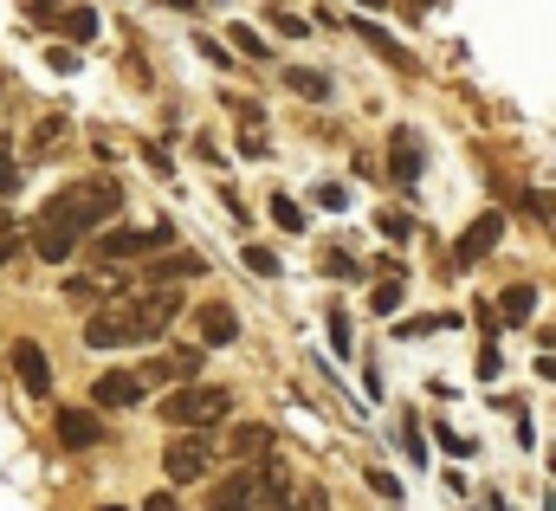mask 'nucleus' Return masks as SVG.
Here are the masks:
<instances>
[{
	"label": "nucleus",
	"mask_w": 556,
	"mask_h": 511,
	"mask_svg": "<svg viewBox=\"0 0 556 511\" xmlns=\"http://www.w3.org/2000/svg\"><path fill=\"white\" fill-rule=\"evenodd\" d=\"M13 247H20V221H13V214L0 208V265L13 259Z\"/></svg>",
	"instance_id": "393cba45"
},
{
	"label": "nucleus",
	"mask_w": 556,
	"mask_h": 511,
	"mask_svg": "<svg viewBox=\"0 0 556 511\" xmlns=\"http://www.w3.org/2000/svg\"><path fill=\"white\" fill-rule=\"evenodd\" d=\"M168 240H175L168 221H155V227H111V234H98V259H104V265L142 259V253H155V247H168Z\"/></svg>",
	"instance_id": "7ed1b4c3"
},
{
	"label": "nucleus",
	"mask_w": 556,
	"mask_h": 511,
	"mask_svg": "<svg viewBox=\"0 0 556 511\" xmlns=\"http://www.w3.org/2000/svg\"><path fill=\"white\" fill-rule=\"evenodd\" d=\"M389 169H395L402 182H420V169H427V155H420V142L408 136V129H395V136H389Z\"/></svg>",
	"instance_id": "4468645a"
},
{
	"label": "nucleus",
	"mask_w": 556,
	"mask_h": 511,
	"mask_svg": "<svg viewBox=\"0 0 556 511\" xmlns=\"http://www.w3.org/2000/svg\"><path fill=\"white\" fill-rule=\"evenodd\" d=\"M330 350L350 357V317H330Z\"/></svg>",
	"instance_id": "cd10ccee"
},
{
	"label": "nucleus",
	"mask_w": 556,
	"mask_h": 511,
	"mask_svg": "<svg viewBox=\"0 0 556 511\" xmlns=\"http://www.w3.org/2000/svg\"><path fill=\"white\" fill-rule=\"evenodd\" d=\"M85 344H91V350H124V344H137L130 311H98V317L85 324Z\"/></svg>",
	"instance_id": "1a4fd4ad"
},
{
	"label": "nucleus",
	"mask_w": 556,
	"mask_h": 511,
	"mask_svg": "<svg viewBox=\"0 0 556 511\" xmlns=\"http://www.w3.org/2000/svg\"><path fill=\"white\" fill-rule=\"evenodd\" d=\"M266 447H273V434H266V427H240V434H233V453H247V460H253V453H266Z\"/></svg>",
	"instance_id": "5701e85b"
},
{
	"label": "nucleus",
	"mask_w": 556,
	"mask_h": 511,
	"mask_svg": "<svg viewBox=\"0 0 556 511\" xmlns=\"http://www.w3.org/2000/svg\"><path fill=\"white\" fill-rule=\"evenodd\" d=\"M194 337H201V350H227V344L240 337V317H233L227 304H201V311H194Z\"/></svg>",
	"instance_id": "6e6552de"
},
{
	"label": "nucleus",
	"mask_w": 556,
	"mask_h": 511,
	"mask_svg": "<svg viewBox=\"0 0 556 511\" xmlns=\"http://www.w3.org/2000/svg\"><path fill=\"white\" fill-rule=\"evenodd\" d=\"M227 408H233L227 388H175L162 401V421L168 427H214V421H227Z\"/></svg>",
	"instance_id": "f03ea898"
},
{
	"label": "nucleus",
	"mask_w": 556,
	"mask_h": 511,
	"mask_svg": "<svg viewBox=\"0 0 556 511\" xmlns=\"http://www.w3.org/2000/svg\"><path fill=\"white\" fill-rule=\"evenodd\" d=\"M253 499H260V466H240L233 479L207 493V511H253Z\"/></svg>",
	"instance_id": "0eeeda50"
},
{
	"label": "nucleus",
	"mask_w": 556,
	"mask_h": 511,
	"mask_svg": "<svg viewBox=\"0 0 556 511\" xmlns=\"http://www.w3.org/2000/svg\"><path fill=\"white\" fill-rule=\"evenodd\" d=\"M233 52H247V59H273V46H266L253 26H233Z\"/></svg>",
	"instance_id": "412c9836"
},
{
	"label": "nucleus",
	"mask_w": 556,
	"mask_h": 511,
	"mask_svg": "<svg viewBox=\"0 0 556 511\" xmlns=\"http://www.w3.org/2000/svg\"><path fill=\"white\" fill-rule=\"evenodd\" d=\"M168 7H181V13H194V0H168Z\"/></svg>",
	"instance_id": "c9c22d12"
},
{
	"label": "nucleus",
	"mask_w": 556,
	"mask_h": 511,
	"mask_svg": "<svg viewBox=\"0 0 556 511\" xmlns=\"http://www.w3.org/2000/svg\"><path fill=\"white\" fill-rule=\"evenodd\" d=\"M72 46H85V39H98V13L91 7H59V20H52Z\"/></svg>",
	"instance_id": "2eb2a0df"
},
{
	"label": "nucleus",
	"mask_w": 556,
	"mask_h": 511,
	"mask_svg": "<svg viewBox=\"0 0 556 511\" xmlns=\"http://www.w3.org/2000/svg\"><path fill=\"white\" fill-rule=\"evenodd\" d=\"M330 278H363V272H356V259L350 253H330Z\"/></svg>",
	"instance_id": "c756f323"
},
{
	"label": "nucleus",
	"mask_w": 556,
	"mask_h": 511,
	"mask_svg": "<svg viewBox=\"0 0 556 511\" xmlns=\"http://www.w3.org/2000/svg\"><path fill=\"white\" fill-rule=\"evenodd\" d=\"M247 272H253V278H278V253H266V247H247Z\"/></svg>",
	"instance_id": "b1692460"
},
{
	"label": "nucleus",
	"mask_w": 556,
	"mask_h": 511,
	"mask_svg": "<svg viewBox=\"0 0 556 511\" xmlns=\"http://www.w3.org/2000/svg\"><path fill=\"white\" fill-rule=\"evenodd\" d=\"M498 240H505V214H479V221L453 240V272H472V265L492 253Z\"/></svg>",
	"instance_id": "423d86ee"
},
{
	"label": "nucleus",
	"mask_w": 556,
	"mask_h": 511,
	"mask_svg": "<svg viewBox=\"0 0 556 511\" xmlns=\"http://www.w3.org/2000/svg\"><path fill=\"white\" fill-rule=\"evenodd\" d=\"M369 304H376L382 317H395V311H402V278H382V285L369 291Z\"/></svg>",
	"instance_id": "aec40b11"
},
{
	"label": "nucleus",
	"mask_w": 556,
	"mask_h": 511,
	"mask_svg": "<svg viewBox=\"0 0 556 511\" xmlns=\"http://www.w3.org/2000/svg\"><path fill=\"white\" fill-rule=\"evenodd\" d=\"M194 370H201V344H194V350H175V357H168V376H194Z\"/></svg>",
	"instance_id": "a878e982"
},
{
	"label": "nucleus",
	"mask_w": 556,
	"mask_h": 511,
	"mask_svg": "<svg viewBox=\"0 0 556 511\" xmlns=\"http://www.w3.org/2000/svg\"><path fill=\"white\" fill-rule=\"evenodd\" d=\"M46 65H52V72H78V52H65V46H52V52H46Z\"/></svg>",
	"instance_id": "c85d7f7f"
},
{
	"label": "nucleus",
	"mask_w": 556,
	"mask_h": 511,
	"mask_svg": "<svg viewBox=\"0 0 556 511\" xmlns=\"http://www.w3.org/2000/svg\"><path fill=\"white\" fill-rule=\"evenodd\" d=\"M343 201H350V195H343L337 182H324V188H317V208H343Z\"/></svg>",
	"instance_id": "473e14b6"
},
{
	"label": "nucleus",
	"mask_w": 556,
	"mask_h": 511,
	"mask_svg": "<svg viewBox=\"0 0 556 511\" xmlns=\"http://www.w3.org/2000/svg\"><path fill=\"white\" fill-rule=\"evenodd\" d=\"M531 311H538V285H505V291H498V317L525 324Z\"/></svg>",
	"instance_id": "dca6fc26"
},
{
	"label": "nucleus",
	"mask_w": 556,
	"mask_h": 511,
	"mask_svg": "<svg viewBox=\"0 0 556 511\" xmlns=\"http://www.w3.org/2000/svg\"><path fill=\"white\" fill-rule=\"evenodd\" d=\"M285 85H291L298 98H330V78H324V72H304V65H291Z\"/></svg>",
	"instance_id": "a211bd4d"
},
{
	"label": "nucleus",
	"mask_w": 556,
	"mask_h": 511,
	"mask_svg": "<svg viewBox=\"0 0 556 511\" xmlns=\"http://www.w3.org/2000/svg\"><path fill=\"white\" fill-rule=\"evenodd\" d=\"M356 33H363V39H369V46H376V52H382V59H389V65H395V72H408V65H415V59H408V46H402V39H389V33H376V26H356Z\"/></svg>",
	"instance_id": "f3484780"
},
{
	"label": "nucleus",
	"mask_w": 556,
	"mask_h": 511,
	"mask_svg": "<svg viewBox=\"0 0 556 511\" xmlns=\"http://www.w3.org/2000/svg\"><path fill=\"white\" fill-rule=\"evenodd\" d=\"M415 7H440V0H415Z\"/></svg>",
	"instance_id": "4c0bfd02"
},
{
	"label": "nucleus",
	"mask_w": 556,
	"mask_h": 511,
	"mask_svg": "<svg viewBox=\"0 0 556 511\" xmlns=\"http://www.w3.org/2000/svg\"><path fill=\"white\" fill-rule=\"evenodd\" d=\"M525 208H531V214H544V221H556V195H525Z\"/></svg>",
	"instance_id": "7c9ffc66"
},
{
	"label": "nucleus",
	"mask_w": 556,
	"mask_h": 511,
	"mask_svg": "<svg viewBox=\"0 0 556 511\" xmlns=\"http://www.w3.org/2000/svg\"><path fill=\"white\" fill-rule=\"evenodd\" d=\"M382 240H395V247H402V240H415V221H408L402 208H389V214H382Z\"/></svg>",
	"instance_id": "4be33fe9"
},
{
	"label": "nucleus",
	"mask_w": 556,
	"mask_h": 511,
	"mask_svg": "<svg viewBox=\"0 0 556 511\" xmlns=\"http://www.w3.org/2000/svg\"><path fill=\"white\" fill-rule=\"evenodd\" d=\"M124 208V188L117 182H78V188H65V195H52L46 208H39V221H33V253L46 259V265H65L72 247L85 240V234H98L111 214Z\"/></svg>",
	"instance_id": "f257e3e1"
},
{
	"label": "nucleus",
	"mask_w": 556,
	"mask_h": 511,
	"mask_svg": "<svg viewBox=\"0 0 556 511\" xmlns=\"http://www.w3.org/2000/svg\"><path fill=\"white\" fill-rule=\"evenodd\" d=\"M201 59H214V65H233V52H227L220 39H201Z\"/></svg>",
	"instance_id": "2f4dec72"
},
{
	"label": "nucleus",
	"mask_w": 556,
	"mask_h": 511,
	"mask_svg": "<svg viewBox=\"0 0 556 511\" xmlns=\"http://www.w3.org/2000/svg\"><path fill=\"white\" fill-rule=\"evenodd\" d=\"M194 272H207V259L201 253H175V259H155V265L142 272V285H181V278H194Z\"/></svg>",
	"instance_id": "ddd939ff"
},
{
	"label": "nucleus",
	"mask_w": 556,
	"mask_h": 511,
	"mask_svg": "<svg viewBox=\"0 0 556 511\" xmlns=\"http://www.w3.org/2000/svg\"><path fill=\"white\" fill-rule=\"evenodd\" d=\"M130 311V324H137V344H155L175 317H181V291L175 285H155V291H142L137 304H124Z\"/></svg>",
	"instance_id": "20e7f679"
},
{
	"label": "nucleus",
	"mask_w": 556,
	"mask_h": 511,
	"mask_svg": "<svg viewBox=\"0 0 556 511\" xmlns=\"http://www.w3.org/2000/svg\"><path fill=\"white\" fill-rule=\"evenodd\" d=\"M13 376H20L26 395H52V363H46L39 344H13Z\"/></svg>",
	"instance_id": "9d476101"
},
{
	"label": "nucleus",
	"mask_w": 556,
	"mask_h": 511,
	"mask_svg": "<svg viewBox=\"0 0 556 511\" xmlns=\"http://www.w3.org/2000/svg\"><path fill=\"white\" fill-rule=\"evenodd\" d=\"M363 7H389V0H363Z\"/></svg>",
	"instance_id": "e433bc0d"
},
{
	"label": "nucleus",
	"mask_w": 556,
	"mask_h": 511,
	"mask_svg": "<svg viewBox=\"0 0 556 511\" xmlns=\"http://www.w3.org/2000/svg\"><path fill=\"white\" fill-rule=\"evenodd\" d=\"M59 440L85 453V447H98V440H104V427H98V414H91V408H65V414H59Z\"/></svg>",
	"instance_id": "f8f14e48"
},
{
	"label": "nucleus",
	"mask_w": 556,
	"mask_h": 511,
	"mask_svg": "<svg viewBox=\"0 0 556 511\" xmlns=\"http://www.w3.org/2000/svg\"><path fill=\"white\" fill-rule=\"evenodd\" d=\"M142 511H181V506H175V493H149V499H142Z\"/></svg>",
	"instance_id": "f704fd0d"
},
{
	"label": "nucleus",
	"mask_w": 556,
	"mask_h": 511,
	"mask_svg": "<svg viewBox=\"0 0 556 511\" xmlns=\"http://www.w3.org/2000/svg\"><path fill=\"white\" fill-rule=\"evenodd\" d=\"M91 401H98V408H137L142 401V376L137 370H111V376L91 383Z\"/></svg>",
	"instance_id": "9b49d317"
},
{
	"label": "nucleus",
	"mask_w": 556,
	"mask_h": 511,
	"mask_svg": "<svg viewBox=\"0 0 556 511\" xmlns=\"http://www.w3.org/2000/svg\"><path fill=\"white\" fill-rule=\"evenodd\" d=\"M104 511H124V506H104Z\"/></svg>",
	"instance_id": "58836bf2"
},
{
	"label": "nucleus",
	"mask_w": 556,
	"mask_h": 511,
	"mask_svg": "<svg viewBox=\"0 0 556 511\" xmlns=\"http://www.w3.org/2000/svg\"><path fill=\"white\" fill-rule=\"evenodd\" d=\"M402 447H408V460H427V440H420L415 427H402Z\"/></svg>",
	"instance_id": "72a5a7b5"
},
{
	"label": "nucleus",
	"mask_w": 556,
	"mask_h": 511,
	"mask_svg": "<svg viewBox=\"0 0 556 511\" xmlns=\"http://www.w3.org/2000/svg\"><path fill=\"white\" fill-rule=\"evenodd\" d=\"M13 188H20V162H13V155H7V142H0V201H7Z\"/></svg>",
	"instance_id": "bb28decb"
},
{
	"label": "nucleus",
	"mask_w": 556,
	"mask_h": 511,
	"mask_svg": "<svg viewBox=\"0 0 556 511\" xmlns=\"http://www.w3.org/2000/svg\"><path fill=\"white\" fill-rule=\"evenodd\" d=\"M273 221L285 227V234H304V208H298L291 195H273Z\"/></svg>",
	"instance_id": "6ab92c4d"
},
{
	"label": "nucleus",
	"mask_w": 556,
	"mask_h": 511,
	"mask_svg": "<svg viewBox=\"0 0 556 511\" xmlns=\"http://www.w3.org/2000/svg\"><path fill=\"white\" fill-rule=\"evenodd\" d=\"M207 466H214V440H207V434H181V440H168V453H162V473H168L175 486L201 479Z\"/></svg>",
	"instance_id": "39448f33"
}]
</instances>
